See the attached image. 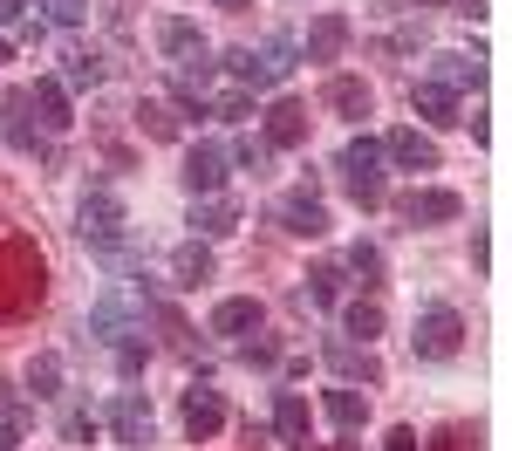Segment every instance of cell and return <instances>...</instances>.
Instances as JSON below:
<instances>
[{
	"mask_svg": "<svg viewBox=\"0 0 512 451\" xmlns=\"http://www.w3.org/2000/svg\"><path fill=\"white\" fill-rule=\"evenodd\" d=\"M48 301V260L28 233H0V322H28Z\"/></svg>",
	"mask_w": 512,
	"mask_h": 451,
	"instance_id": "obj_1",
	"label": "cell"
},
{
	"mask_svg": "<svg viewBox=\"0 0 512 451\" xmlns=\"http://www.w3.org/2000/svg\"><path fill=\"white\" fill-rule=\"evenodd\" d=\"M76 233H82V246L110 267L123 253V199L110 192V185H89L82 192V212H76Z\"/></svg>",
	"mask_w": 512,
	"mask_h": 451,
	"instance_id": "obj_2",
	"label": "cell"
},
{
	"mask_svg": "<svg viewBox=\"0 0 512 451\" xmlns=\"http://www.w3.org/2000/svg\"><path fill=\"white\" fill-rule=\"evenodd\" d=\"M294 35H274L267 48H233L226 55V76L239 82V89H274V82H287L294 76Z\"/></svg>",
	"mask_w": 512,
	"mask_h": 451,
	"instance_id": "obj_3",
	"label": "cell"
},
{
	"mask_svg": "<svg viewBox=\"0 0 512 451\" xmlns=\"http://www.w3.org/2000/svg\"><path fill=\"white\" fill-rule=\"evenodd\" d=\"M335 171H342V185H349L355 205H383V199H390V192H383V144H376V137H355V144H342Z\"/></svg>",
	"mask_w": 512,
	"mask_h": 451,
	"instance_id": "obj_4",
	"label": "cell"
},
{
	"mask_svg": "<svg viewBox=\"0 0 512 451\" xmlns=\"http://www.w3.org/2000/svg\"><path fill=\"white\" fill-rule=\"evenodd\" d=\"M410 349H417L424 363H451V356L465 349V322H458V308H444V301L424 308V315H417V335H410Z\"/></svg>",
	"mask_w": 512,
	"mask_h": 451,
	"instance_id": "obj_5",
	"label": "cell"
},
{
	"mask_svg": "<svg viewBox=\"0 0 512 451\" xmlns=\"http://www.w3.org/2000/svg\"><path fill=\"white\" fill-rule=\"evenodd\" d=\"M178 178H185L192 199H219V185H226V151H219V144H192Z\"/></svg>",
	"mask_w": 512,
	"mask_h": 451,
	"instance_id": "obj_6",
	"label": "cell"
},
{
	"mask_svg": "<svg viewBox=\"0 0 512 451\" xmlns=\"http://www.w3.org/2000/svg\"><path fill=\"white\" fill-rule=\"evenodd\" d=\"M274 226L294 233V240H321V233H328V205H321L315 192H294V199L274 205Z\"/></svg>",
	"mask_w": 512,
	"mask_h": 451,
	"instance_id": "obj_7",
	"label": "cell"
},
{
	"mask_svg": "<svg viewBox=\"0 0 512 451\" xmlns=\"http://www.w3.org/2000/svg\"><path fill=\"white\" fill-rule=\"evenodd\" d=\"M301 144H308V103L280 96L267 110V151H301Z\"/></svg>",
	"mask_w": 512,
	"mask_h": 451,
	"instance_id": "obj_8",
	"label": "cell"
},
{
	"mask_svg": "<svg viewBox=\"0 0 512 451\" xmlns=\"http://www.w3.org/2000/svg\"><path fill=\"white\" fill-rule=\"evenodd\" d=\"M321 356H328V369H335V376H349V383H383V363H376L362 342H342V335H328V342H321Z\"/></svg>",
	"mask_w": 512,
	"mask_h": 451,
	"instance_id": "obj_9",
	"label": "cell"
},
{
	"mask_svg": "<svg viewBox=\"0 0 512 451\" xmlns=\"http://www.w3.org/2000/svg\"><path fill=\"white\" fill-rule=\"evenodd\" d=\"M458 212H465V199H458V192H437V185H424V192L403 199V219H410V226H451Z\"/></svg>",
	"mask_w": 512,
	"mask_h": 451,
	"instance_id": "obj_10",
	"label": "cell"
},
{
	"mask_svg": "<svg viewBox=\"0 0 512 451\" xmlns=\"http://www.w3.org/2000/svg\"><path fill=\"white\" fill-rule=\"evenodd\" d=\"M212 335H226V342H246V335H260V301H253V294H233V301H219V308H212Z\"/></svg>",
	"mask_w": 512,
	"mask_h": 451,
	"instance_id": "obj_11",
	"label": "cell"
},
{
	"mask_svg": "<svg viewBox=\"0 0 512 451\" xmlns=\"http://www.w3.org/2000/svg\"><path fill=\"white\" fill-rule=\"evenodd\" d=\"M185 431H192L198 445L226 431V404H219V390H198V383L185 390Z\"/></svg>",
	"mask_w": 512,
	"mask_h": 451,
	"instance_id": "obj_12",
	"label": "cell"
},
{
	"mask_svg": "<svg viewBox=\"0 0 512 451\" xmlns=\"http://www.w3.org/2000/svg\"><path fill=\"white\" fill-rule=\"evenodd\" d=\"M0 137H7L14 151H41V158H48L41 123H28V96H7V103H0Z\"/></svg>",
	"mask_w": 512,
	"mask_h": 451,
	"instance_id": "obj_13",
	"label": "cell"
},
{
	"mask_svg": "<svg viewBox=\"0 0 512 451\" xmlns=\"http://www.w3.org/2000/svg\"><path fill=\"white\" fill-rule=\"evenodd\" d=\"M110 424H117V438H123V445H151V397L123 390L117 404H110Z\"/></svg>",
	"mask_w": 512,
	"mask_h": 451,
	"instance_id": "obj_14",
	"label": "cell"
},
{
	"mask_svg": "<svg viewBox=\"0 0 512 451\" xmlns=\"http://www.w3.org/2000/svg\"><path fill=\"white\" fill-rule=\"evenodd\" d=\"M308 424H315V417H308V397H301V390H280L274 397V438L308 451Z\"/></svg>",
	"mask_w": 512,
	"mask_h": 451,
	"instance_id": "obj_15",
	"label": "cell"
},
{
	"mask_svg": "<svg viewBox=\"0 0 512 451\" xmlns=\"http://www.w3.org/2000/svg\"><path fill=\"white\" fill-rule=\"evenodd\" d=\"M383 158H396L403 171H437V144L424 130H390L383 137Z\"/></svg>",
	"mask_w": 512,
	"mask_h": 451,
	"instance_id": "obj_16",
	"label": "cell"
},
{
	"mask_svg": "<svg viewBox=\"0 0 512 451\" xmlns=\"http://www.w3.org/2000/svg\"><path fill=\"white\" fill-rule=\"evenodd\" d=\"M28 110H35V123H41V130H69V123H76V117H69V89H62L55 76H41V82H35Z\"/></svg>",
	"mask_w": 512,
	"mask_h": 451,
	"instance_id": "obj_17",
	"label": "cell"
},
{
	"mask_svg": "<svg viewBox=\"0 0 512 451\" xmlns=\"http://www.w3.org/2000/svg\"><path fill=\"white\" fill-rule=\"evenodd\" d=\"M321 103H328L335 117H369V82H355V76H328Z\"/></svg>",
	"mask_w": 512,
	"mask_h": 451,
	"instance_id": "obj_18",
	"label": "cell"
},
{
	"mask_svg": "<svg viewBox=\"0 0 512 451\" xmlns=\"http://www.w3.org/2000/svg\"><path fill=\"white\" fill-rule=\"evenodd\" d=\"M410 103H417V117H431V123H458V89H444L431 76L410 89Z\"/></svg>",
	"mask_w": 512,
	"mask_h": 451,
	"instance_id": "obj_19",
	"label": "cell"
},
{
	"mask_svg": "<svg viewBox=\"0 0 512 451\" xmlns=\"http://www.w3.org/2000/svg\"><path fill=\"white\" fill-rule=\"evenodd\" d=\"M349 48V21L342 14H321L315 28H308V62H335Z\"/></svg>",
	"mask_w": 512,
	"mask_h": 451,
	"instance_id": "obj_20",
	"label": "cell"
},
{
	"mask_svg": "<svg viewBox=\"0 0 512 451\" xmlns=\"http://www.w3.org/2000/svg\"><path fill=\"white\" fill-rule=\"evenodd\" d=\"M171 281H178V287L212 281V246H205V240H185L178 253H171Z\"/></svg>",
	"mask_w": 512,
	"mask_h": 451,
	"instance_id": "obj_21",
	"label": "cell"
},
{
	"mask_svg": "<svg viewBox=\"0 0 512 451\" xmlns=\"http://www.w3.org/2000/svg\"><path fill=\"white\" fill-rule=\"evenodd\" d=\"M321 410H328V424H342V431H362V424H369V397L349 390V383H342V390H328Z\"/></svg>",
	"mask_w": 512,
	"mask_h": 451,
	"instance_id": "obj_22",
	"label": "cell"
},
{
	"mask_svg": "<svg viewBox=\"0 0 512 451\" xmlns=\"http://www.w3.org/2000/svg\"><path fill=\"white\" fill-rule=\"evenodd\" d=\"M158 41H164V55H171V69H178V62H192V55H212L205 35H198V21H164Z\"/></svg>",
	"mask_w": 512,
	"mask_h": 451,
	"instance_id": "obj_23",
	"label": "cell"
},
{
	"mask_svg": "<svg viewBox=\"0 0 512 451\" xmlns=\"http://www.w3.org/2000/svg\"><path fill=\"white\" fill-rule=\"evenodd\" d=\"M431 82H444V89H465V82H485V62L478 55H431Z\"/></svg>",
	"mask_w": 512,
	"mask_h": 451,
	"instance_id": "obj_24",
	"label": "cell"
},
{
	"mask_svg": "<svg viewBox=\"0 0 512 451\" xmlns=\"http://www.w3.org/2000/svg\"><path fill=\"white\" fill-rule=\"evenodd\" d=\"M192 226L205 233V240H226V233L239 226V205L233 199H198L192 205Z\"/></svg>",
	"mask_w": 512,
	"mask_h": 451,
	"instance_id": "obj_25",
	"label": "cell"
},
{
	"mask_svg": "<svg viewBox=\"0 0 512 451\" xmlns=\"http://www.w3.org/2000/svg\"><path fill=\"white\" fill-rule=\"evenodd\" d=\"M342 328L362 335V342H369V335H383V301H349V308H342Z\"/></svg>",
	"mask_w": 512,
	"mask_h": 451,
	"instance_id": "obj_26",
	"label": "cell"
},
{
	"mask_svg": "<svg viewBox=\"0 0 512 451\" xmlns=\"http://www.w3.org/2000/svg\"><path fill=\"white\" fill-rule=\"evenodd\" d=\"M62 62H69V69H62V89H96V82H103V62H96V55H62Z\"/></svg>",
	"mask_w": 512,
	"mask_h": 451,
	"instance_id": "obj_27",
	"label": "cell"
},
{
	"mask_svg": "<svg viewBox=\"0 0 512 451\" xmlns=\"http://www.w3.org/2000/svg\"><path fill=\"white\" fill-rule=\"evenodd\" d=\"M28 390H35V397H62V363H55V356H35V363H28Z\"/></svg>",
	"mask_w": 512,
	"mask_h": 451,
	"instance_id": "obj_28",
	"label": "cell"
},
{
	"mask_svg": "<svg viewBox=\"0 0 512 451\" xmlns=\"http://www.w3.org/2000/svg\"><path fill=\"white\" fill-rule=\"evenodd\" d=\"M137 123H144V137H158V144H171V137H178V110H164V103H144V110H137Z\"/></svg>",
	"mask_w": 512,
	"mask_h": 451,
	"instance_id": "obj_29",
	"label": "cell"
},
{
	"mask_svg": "<svg viewBox=\"0 0 512 451\" xmlns=\"http://www.w3.org/2000/svg\"><path fill=\"white\" fill-rule=\"evenodd\" d=\"M267 158H274V151H267V137H239L233 151H226V164H246V171H253V178H260V171H267Z\"/></svg>",
	"mask_w": 512,
	"mask_h": 451,
	"instance_id": "obj_30",
	"label": "cell"
},
{
	"mask_svg": "<svg viewBox=\"0 0 512 451\" xmlns=\"http://www.w3.org/2000/svg\"><path fill=\"white\" fill-rule=\"evenodd\" d=\"M417 451H478V431L472 424H444L431 445H417Z\"/></svg>",
	"mask_w": 512,
	"mask_h": 451,
	"instance_id": "obj_31",
	"label": "cell"
},
{
	"mask_svg": "<svg viewBox=\"0 0 512 451\" xmlns=\"http://www.w3.org/2000/svg\"><path fill=\"white\" fill-rule=\"evenodd\" d=\"M110 349H117V369H123V376H137V369L151 363V342H144V335H123V342H110Z\"/></svg>",
	"mask_w": 512,
	"mask_h": 451,
	"instance_id": "obj_32",
	"label": "cell"
},
{
	"mask_svg": "<svg viewBox=\"0 0 512 451\" xmlns=\"http://www.w3.org/2000/svg\"><path fill=\"white\" fill-rule=\"evenodd\" d=\"M212 117H219V123H246V117H253V89H226V96L212 103Z\"/></svg>",
	"mask_w": 512,
	"mask_h": 451,
	"instance_id": "obj_33",
	"label": "cell"
},
{
	"mask_svg": "<svg viewBox=\"0 0 512 451\" xmlns=\"http://www.w3.org/2000/svg\"><path fill=\"white\" fill-rule=\"evenodd\" d=\"M308 301H321V308L342 301V267H315V274H308Z\"/></svg>",
	"mask_w": 512,
	"mask_h": 451,
	"instance_id": "obj_34",
	"label": "cell"
},
{
	"mask_svg": "<svg viewBox=\"0 0 512 451\" xmlns=\"http://www.w3.org/2000/svg\"><path fill=\"white\" fill-rule=\"evenodd\" d=\"M35 7H48V21H55V28H76V21H89V0H35Z\"/></svg>",
	"mask_w": 512,
	"mask_h": 451,
	"instance_id": "obj_35",
	"label": "cell"
},
{
	"mask_svg": "<svg viewBox=\"0 0 512 451\" xmlns=\"http://www.w3.org/2000/svg\"><path fill=\"white\" fill-rule=\"evenodd\" d=\"M21 438H28V410H7V404H0V451H14Z\"/></svg>",
	"mask_w": 512,
	"mask_h": 451,
	"instance_id": "obj_36",
	"label": "cell"
},
{
	"mask_svg": "<svg viewBox=\"0 0 512 451\" xmlns=\"http://www.w3.org/2000/svg\"><path fill=\"white\" fill-rule=\"evenodd\" d=\"M349 267L362 274V281H376V274H383V253H376L369 240H355V246H349Z\"/></svg>",
	"mask_w": 512,
	"mask_h": 451,
	"instance_id": "obj_37",
	"label": "cell"
},
{
	"mask_svg": "<svg viewBox=\"0 0 512 451\" xmlns=\"http://www.w3.org/2000/svg\"><path fill=\"white\" fill-rule=\"evenodd\" d=\"M383 451H417V431H410V424H396L390 438H383Z\"/></svg>",
	"mask_w": 512,
	"mask_h": 451,
	"instance_id": "obj_38",
	"label": "cell"
},
{
	"mask_svg": "<svg viewBox=\"0 0 512 451\" xmlns=\"http://www.w3.org/2000/svg\"><path fill=\"white\" fill-rule=\"evenodd\" d=\"M21 14H28V0H0V28H14Z\"/></svg>",
	"mask_w": 512,
	"mask_h": 451,
	"instance_id": "obj_39",
	"label": "cell"
},
{
	"mask_svg": "<svg viewBox=\"0 0 512 451\" xmlns=\"http://www.w3.org/2000/svg\"><path fill=\"white\" fill-rule=\"evenodd\" d=\"M219 7H226V14H246V7H253V0H219Z\"/></svg>",
	"mask_w": 512,
	"mask_h": 451,
	"instance_id": "obj_40",
	"label": "cell"
},
{
	"mask_svg": "<svg viewBox=\"0 0 512 451\" xmlns=\"http://www.w3.org/2000/svg\"><path fill=\"white\" fill-rule=\"evenodd\" d=\"M315 451H355V445H349V438H342V445H315Z\"/></svg>",
	"mask_w": 512,
	"mask_h": 451,
	"instance_id": "obj_41",
	"label": "cell"
},
{
	"mask_svg": "<svg viewBox=\"0 0 512 451\" xmlns=\"http://www.w3.org/2000/svg\"><path fill=\"white\" fill-rule=\"evenodd\" d=\"M7 55H14V48H7V41H0V62H7Z\"/></svg>",
	"mask_w": 512,
	"mask_h": 451,
	"instance_id": "obj_42",
	"label": "cell"
}]
</instances>
